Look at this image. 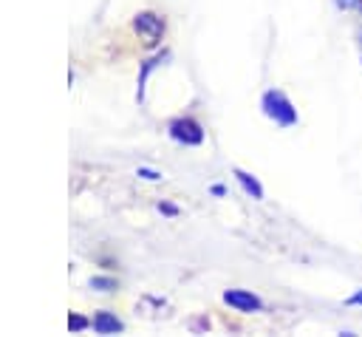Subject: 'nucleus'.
I'll return each mask as SVG.
<instances>
[{
	"label": "nucleus",
	"instance_id": "nucleus-3",
	"mask_svg": "<svg viewBox=\"0 0 362 337\" xmlns=\"http://www.w3.org/2000/svg\"><path fill=\"white\" fill-rule=\"evenodd\" d=\"M170 136L175 142H184V144H201L204 142V130L195 119H175L170 125Z\"/></svg>",
	"mask_w": 362,
	"mask_h": 337
},
{
	"label": "nucleus",
	"instance_id": "nucleus-9",
	"mask_svg": "<svg viewBox=\"0 0 362 337\" xmlns=\"http://www.w3.org/2000/svg\"><path fill=\"white\" fill-rule=\"evenodd\" d=\"M348 303H351V306H362V292L351 295V297H348Z\"/></svg>",
	"mask_w": 362,
	"mask_h": 337
},
{
	"label": "nucleus",
	"instance_id": "nucleus-8",
	"mask_svg": "<svg viewBox=\"0 0 362 337\" xmlns=\"http://www.w3.org/2000/svg\"><path fill=\"white\" fill-rule=\"evenodd\" d=\"M68 326H71V329H85V320H82V317H76V314H74V317H71V320H68Z\"/></svg>",
	"mask_w": 362,
	"mask_h": 337
},
{
	"label": "nucleus",
	"instance_id": "nucleus-2",
	"mask_svg": "<svg viewBox=\"0 0 362 337\" xmlns=\"http://www.w3.org/2000/svg\"><path fill=\"white\" fill-rule=\"evenodd\" d=\"M133 25H136V31L144 37L147 45H156V42L161 40V34H164V20H161L158 14H153V11H141Z\"/></svg>",
	"mask_w": 362,
	"mask_h": 337
},
{
	"label": "nucleus",
	"instance_id": "nucleus-6",
	"mask_svg": "<svg viewBox=\"0 0 362 337\" xmlns=\"http://www.w3.org/2000/svg\"><path fill=\"white\" fill-rule=\"evenodd\" d=\"M235 176H238V181L243 184V190H246L252 198H263V187H260V181H257L255 176H249V173H243V170H235Z\"/></svg>",
	"mask_w": 362,
	"mask_h": 337
},
{
	"label": "nucleus",
	"instance_id": "nucleus-1",
	"mask_svg": "<svg viewBox=\"0 0 362 337\" xmlns=\"http://www.w3.org/2000/svg\"><path fill=\"white\" fill-rule=\"evenodd\" d=\"M263 110H266L269 119H274L283 127L297 122V108L288 102V96L283 91H266L263 93Z\"/></svg>",
	"mask_w": 362,
	"mask_h": 337
},
{
	"label": "nucleus",
	"instance_id": "nucleus-5",
	"mask_svg": "<svg viewBox=\"0 0 362 337\" xmlns=\"http://www.w3.org/2000/svg\"><path fill=\"white\" fill-rule=\"evenodd\" d=\"M93 329L99 334H116V331H122V320L116 314H110V312H99L93 317Z\"/></svg>",
	"mask_w": 362,
	"mask_h": 337
},
{
	"label": "nucleus",
	"instance_id": "nucleus-7",
	"mask_svg": "<svg viewBox=\"0 0 362 337\" xmlns=\"http://www.w3.org/2000/svg\"><path fill=\"white\" fill-rule=\"evenodd\" d=\"M90 286H96V289L107 292V289H113L116 283H113V280H107V278H93V280H90Z\"/></svg>",
	"mask_w": 362,
	"mask_h": 337
},
{
	"label": "nucleus",
	"instance_id": "nucleus-4",
	"mask_svg": "<svg viewBox=\"0 0 362 337\" xmlns=\"http://www.w3.org/2000/svg\"><path fill=\"white\" fill-rule=\"evenodd\" d=\"M223 303L232 306V309H238V312H257V309H263V300L257 295L246 292V289H229V292H223Z\"/></svg>",
	"mask_w": 362,
	"mask_h": 337
},
{
	"label": "nucleus",
	"instance_id": "nucleus-10",
	"mask_svg": "<svg viewBox=\"0 0 362 337\" xmlns=\"http://www.w3.org/2000/svg\"><path fill=\"white\" fill-rule=\"evenodd\" d=\"M139 176H144V178H158V173H153V170H139Z\"/></svg>",
	"mask_w": 362,
	"mask_h": 337
}]
</instances>
